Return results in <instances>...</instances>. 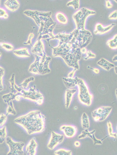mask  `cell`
<instances>
[{
	"label": "cell",
	"instance_id": "d590c367",
	"mask_svg": "<svg viewBox=\"0 0 117 155\" xmlns=\"http://www.w3.org/2000/svg\"><path fill=\"white\" fill-rule=\"evenodd\" d=\"M34 35L33 33H30L29 35L27 40L23 43V44L26 45H32V39L34 37Z\"/></svg>",
	"mask_w": 117,
	"mask_h": 155
},
{
	"label": "cell",
	"instance_id": "60d3db41",
	"mask_svg": "<svg viewBox=\"0 0 117 155\" xmlns=\"http://www.w3.org/2000/svg\"><path fill=\"white\" fill-rule=\"evenodd\" d=\"M106 6L107 8H109L112 7V4L109 0H106Z\"/></svg>",
	"mask_w": 117,
	"mask_h": 155
},
{
	"label": "cell",
	"instance_id": "277c9868",
	"mask_svg": "<svg viewBox=\"0 0 117 155\" xmlns=\"http://www.w3.org/2000/svg\"><path fill=\"white\" fill-rule=\"evenodd\" d=\"M34 61L29 68V72L35 74L43 75L50 73L51 70L49 67L52 58L45 55L42 56L34 55Z\"/></svg>",
	"mask_w": 117,
	"mask_h": 155
},
{
	"label": "cell",
	"instance_id": "7dc6e473",
	"mask_svg": "<svg viewBox=\"0 0 117 155\" xmlns=\"http://www.w3.org/2000/svg\"><path fill=\"white\" fill-rule=\"evenodd\" d=\"M1 1L0 0V4H1Z\"/></svg>",
	"mask_w": 117,
	"mask_h": 155
},
{
	"label": "cell",
	"instance_id": "4fadbf2b",
	"mask_svg": "<svg viewBox=\"0 0 117 155\" xmlns=\"http://www.w3.org/2000/svg\"><path fill=\"white\" fill-rule=\"evenodd\" d=\"M60 129L63 133L68 138L73 137L77 131L76 127L72 125H63L60 127Z\"/></svg>",
	"mask_w": 117,
	"mask_h": 155
},
{
	"label": "cell",
	"instance_id": "f546056e",
	"mask_svg": "<svg viewBox=\"0 0 117 155\" xmlns=\"http://www.w3.org/2000/svg\"><path fill=\"white\" fill-rule=\"evenodd\" d=\"M54 154L56 155H71L72 152L70 150L61 148L55 151L54 152Z\"/></svg>",
	"mask_w": 117,
	"mask_h": 155
},
{
	"label": "cell",
	"instance_id": "ffe728a7",
	"mask_svg": "<svg viewBox=\"0 0 117 155\" xmlns=\"http://www.w3.org/2000/svg\"><path fill=\"white\" fill-rule=\"evenodd\" d=\"M10 84V92L13 93L20 92L21 91L22 88L19 86L17 85L15 82V74L13 73L9 80Z\"/></svg>",
	"mask_w": 117,
	"mask_h": 155
},
{
	"label": "cell",
	"instance_id": "52a82bcc",
	"mask_svg": "<svg viewBox=\"0 0 117 155\" xmlns=\"http://www.w3.org/2000/svg\"><path fill=\"white\" fill-rule=\"evenodd\" d=\"M20 95L21 98L33 101L38 105H42L44 102L43 95L35 86L30 87L27 90L22 88L20 92Z\"/></svg>",
	"mask_w": 117,
	"mask_h": 155
},
{
	"label": "cell",
	"instance_id": "e575fe53",
	"mask_svg": "<svg viewBox=\"0 0 117 155\" xmlns=\"http://www.w3.org/2000/svg\"><path fill=\"white\" fill-rule=\"evenodd\" d=\"M7 116L3 113L0 115V127L2 126L6 123Z\"/></svg>",
	"mask_w": 117,
	"mask_h": 155
},
{
	"label": "cell",
	"instance_id": "4316f807",
	"mask_svg": "<svg viewBox=\"0 0 117 155\" xmlns=\"http://www.w3.org/2000/svg\"><path fill=\"white\" fill-rule=\"evenodd\" d=\"M56 18L59 22L63 24H66L68 22V20L65 16L61 12H58L56 14Z\"/></svg>",
	"mask_w": 117,
	"mask_h": 155
},
{
	"label": "cell",
	"instance_id": "4dcf8cb0",
	"mask_svg": "<svg viewBox=\"0 0 117 155\" xmlns=\"http://www.w3.org/2000/svg\"><path fill=\"white\" fill-rule=\"evenodd\" d=\"M79 0H71L67 3L66 6L69 7L72 6L75 10L78 9L79 6Z\"/></svg>",
	"mask_w": 117,
	"mask_h": 155
},
{
	"label": "cell",
	"instance_id": "8fae6325",
	"mask_svg": "<svg viewBox=\"0 0 117 155\" xmlns=\"http://www.w3.org/2000/svg\"><path fill=\"white\" fill-rule=\"evenodd\" d=\"M31 51L34 55L42 56L46 55L45 50L44 46L42 40L37 39L32 46Z\"/></svg>",
	"mask_w": 117,
	"mask_h": 155
},
{
	"label": "cell",
	"instance_id": "ba28073f",
	"mask_svg": "<svg viewBox=\"0 0 117 155\" xmlns=\"http://www.w3.org/2000/svg\"><path fill=\"white\" fill-rule=\"evenodd\" d=\"M5 141L9 149L7 154L22 155L24 154L23 148L25 145L24 142H15L10 136L6 137Z\"/></svg>",
	"mask_w": 117,
	"mask_h": 155
},
{
	"label": "cell",
	"instance_id": "9c48e42d",
	"mask_svg": "<svg viewBox=\"0 0 117 155\" xmlns=\"http://www.w3.org/2000/svg\"><path fill=\"white\" fill-rule=\"evenodd\" d=\"M112 107L110 106H102L94 110L91 112V116L96 122L105 120L111 112Z\"/></svg>",
	"mask_w": 117,
	"mask_h": 155
},
{
	"label": "cell",
	"instance_id": "e0dca14e",
	"mask_svg": "<svg viewBox=\"0 0 117 155\" xmlns=\"http://www.w3.org/2000/svg\"><path fill=\"white\" fill-rule=\"evenodd\" d=\"M5 7L9 10L14 12L19 8L20 4L17 0H7L4 3Z\"/></svg>",
	"mask_w": 117,
	"mask_h": 155
},
{
	"label": "cell",
	"instance_id": "d6986e66",
	"mask_svg": "<svg viewBox=\"0 0 117 155\" xmlns=\"http://www.w3.org/2000/svg\"><path fill=\"white\" fill-rule=\"evenodd\" d=\"M97 63L100 67L107 71L115 66L114 64L103 58H101Z\"/></svg>",
	"mask_w": 117,
	"mask_h": 155
},
{
	"label": "cell",
	"instance_id": "bcb514c9",
	"mask_svg": "<svg viewBox=\"0 0 117 155\" xmlns=\"http://www.w3.org/2000/svg\"><path fill=\"white\" fill-rule=\"evenodd\" d=\"M2 55V53H1L0 52V57H1Z\"/></svg>",
	"mask_w": 117,
	"mask_h": 155
},
{
	"label": "cell",
	"instance_id": "44dd1931",
	"mask_svg": "<svg viewBox=\"0 0 117 155\" xmlns=\"http://www.w3.org/2000/svg\"><path fill=\"white\" fill-rule=\"evenodd\" d=\"M62 80L64 84L68 89H70L77 85V82L76 77L75 78L63 77Z\"/></svg>",
	"mask_w": 117,
	"mask_h": 155
},
{
	"label": "cell",
	"instance_id": "6da1fadb",
	"mask_svg": "<svg viewBox=\"0 0 117 155\" xmlns=\"http://www.w3.org/2000/svg\"><path fill=\"white\" fill-rule=\"evenodd\" d=\"M54 39L58 40V44L55 47L50 46L52 56L61 57L68 67L78 70L83 41L79 30L76 28L69 34L59 33L54 35L52 39Z\"/></svg>",
	"mask_w": 117,
	"mask_h": 155
},
{
	"label": "cell",
	"instance_id": "9a60e30c",
	"mask_svg": "<svg viewBox=\"0 0 117 155\" xmlns=\"http://www.w3.org/2000/svg\"><path fill=\"white\" fill-rule=\"evenodd\" d=\"M19 92L13 93L10 92L9 93L4 94L2 95V99L4 102L7 104L9 102L13 100L19 101L21 98Z\"/></svg>",
	"mask_w": 117,
	"mask_h": 155
},
{
	"label": "cell",
	"instance_id": "d4e9b609",
	"mask_svg": "<svg viewBox=\"0 0 117 155\" xmlns=\"http://www.w3.org/2000/svg\"><path fill=\"white\" fill-rule=\"evenodd\" d=\"M107 44L111 49H116L117 47V35L116 34L112 39L108 40Z\"/></svg>",
	"mask_w": 117,
	"mask_h": 155
},
{
	"label": "cell",
	"instance_id": "d6a6232c",
	"mask_svg": "<svg viewBox=\"0 0 117 155\" xmlns=\"http://www.w3.org/2000/svg\"><path fill=\"white\" fill-rule=\"evenodd\" d=\"M5 70L3 68L0 66V92L2 91L3 89V77L4 75Z\"/></svg>",
	"mask_w": 117,
	"mask_h": 155
},
{
	"label": "cell",
	"instance_id": "74e56055",
	"mask_svg": "<svg viewBox=\"0 0 117 155\" xmlns=\"http://www.w3.org/2000/svg\"><path fill=\"white\" fill-rule=\"evenodd\" d=\"M109 18L110 19H116L117 18V11L115 10L112 12L109 16Z\"/></svg>",
	"mask_w": 117,
	"mask_h": 155
},
{
	"label": "cell",
	"instance_id": "30bf717a",
	"mask_svg": "<svg viewBox=\"0 0 117 155\" xmlns=\"http://www.w3.org/2000/svg\"><path fill=\"white\" fill-rule=\"evenodd\" d=\"M64 139V136L52 131L47 147L49 149L53 150L58 144L62 143Z\"/></svg>",
	"mask_w": 117,
	"mask_h": 155
},
{
	"label": "cell",
	"instance_id": "7402d4cb",
	"mask_svg": "<svg viewBox=\"0 0 117 155\" xmlns=\"http://www.w3.org/2000/svg\"><path fill=\"white\" fill-rule=\"evenodd\" d=\"M13 53L16 56L21 58L29 57L30 56L28 49L26 48L16 49L13 51Z\"/></svg>",
	"mask_w": 117,
	"mask_h": 155
},
{
	"label": "cell",
	"instance_id": "8d00e7d4",
	"mask_svg": "<svg viewBox=\"0 0 117 155\" xmlns=\"http://www.w3.org/2000/svg\"><path fill=\"white\" fill-rule=\"evenodd\" d=\"M8 17V15L6 11L3 8H0V18L7 19Z\"/></svg>",
	"mask_w": 117,
	"mask_h": 155
},
{
	"label": "cell",
	"instance_id": "ab89813d",
	"mask_svg": "<svg viewBox=\"0 0 117 155\" xmlns=\"http://www.w3.org/2000/svg\"><path fill=\"white\" fill-rule=\"evenodd\" d=\"M87 67L88 68L92 70L96 74H98L99 73L100 70L98 69L92 68L89 66H88Z\"/></svg>",
	"mask_w": 117,
	"mask_h": 155
},
{
	"label": "cell",
	"instance_id": "8992f818",
	"mask_svg": "<svg viewBox=\"0 0 117 155\" xmlns=\"http://www.w3.org/2000/svg\"><path fill=\"white\" fill-rule=\"evenodd\" d=\"M96 12L85 7L80 9L72 15V18L76 26V29L78 30L85 29L86 20L89 16L94 15Z\"/></svg>",
	"mask_w": 117,
	"mask_h": 155
},
{
	"label": "cell",
	"instance_id": "f1b7e54d",
	"mask_svg": "<svg viewBox=\"0 0 117 155\" xmlns=\"http://www.w3.org/2000/svg\"><path fill=\"white\" fill-rule=\"evenodd\" d=\"M107 125L109 134L108 136L116 139L117 138V133H113V128L111 123L109 121H108L107 122Z\"/></svg>",
	"mask_w": 117,
	"mask_h": 155
},
{
	"label": "cell",
	"instance_id": "5b68a950",
	"mask_svg": "<svg viewBox=\"0 0 117 155\" xmlns=\"http://www.w3.org/2000/svg\"><path fill=\"white\" fill-rule=\"evenodd\" d=\"M77 80V85L79 89L78 98L83 104L90 106L92 103L93 95L89 92L88 88L84 80L77 77H76Z\"/></svg>",
	"mask_w": 117,
	"mask_h": 155
},
{
	"label": "cell",
	"instance_id": "ac0fdd59",
	"mask_svg": "<svg viewBox=\"0 0 117 155\" xmlns=\"http://www.w3.org/2000/svg\"><path fill=\"white\" fill-rule=\"evenodd\" d=\"M76 91L77 90L74 89H68L65 90V107L66 109H68L69 108L72 97Z\"/></svg>",
	"mask_w": 117,
	"mask_h": 155
},
{
	"label": "cell",
	"instance_id": "603a6c76",
	"mask_svg": "<svg viewBox=\"0 0 117 155\" xmlns=\"http://www.w3.org/2000/svg\"><path fill=\"white\" fill-rule=\"evenodd\" d=\"M81 125L82 128L84 129H88L90 127L89 117L85 112L83 113L81 115Z\"/></svg>",
	"mask_w": 117,
	"mask_h": 155
},
{
	"label": "cell",
	"instance_id": "cb8c5ba5",
	"mask_svg": "<svg viewBox=\"0 0 117 155\" xmlns=\"http://www.w3.org/2000/svg\"><path fill=\"white\" fill-rule=\"evenodd\" d=\"M8 107L6 110V114L8 116L10 114L15 115L16 112L14 108V105L12 101H11L7 103Z\"/></svg>",
	"mask_w": 117,
	"mask_h": 155
},
{
	"label": "cell",
	"instance_id": "7c38bea8",
	"mask_svg": "<svg viewBox=\"0 0 117 155\" xmlns=\"http://www.w3.org/2000/svg\"><path fill=\"white\" fill-rule=\"evenodd\" d=\"M95 132V130H93L90 132L88 130V129H85L78 136V138L79 139H81L86 137H88L91 138L93 140L94 145L102 144V140L97 139L95 137L94 135Z\"/></svg>",
	"mask_w": 117,
	"mask_h": 155
},
{
	"label": "cell",
	"instance_id": "f35d334b",
	"mask_svg": "<svg viewBox=\"0 0 117 155\" xmlns=\"http://www.w3.org/2000/svg\"><path fill=\"white\" fill-rule=\"evenodd\" d=\"M77 69L75 68H73V70L71 71L68 74V77L69 78H73L74 74L76 71Z\"/></svg>",
	"mask_w": 117,
	"mask_h": 155
},
{
	"label": "cell",
	"instance_id": "b9f144b4",
	"mask_svg": "<svg viewBox=\"0 0 117 155\" xmlns=\"http://www.w3.org/2000/svg\"><path fill=\"white\" fill-rule=\"evenodd\" d=\"M87 50L85 47H83L81 48V54L86 53Z\"/></svg>",
	"mask_w": 117,
	"mask_h": 155
},
{
	"label": "cell",
	"instance_id": "7bdbcfd3",
	"mask_svg": "<svg viewBox=\"0 0 117 155\" xmlns=\"http://www.w3.org/2000/svg\"><path fill=\"white\" fill-rule=\"evenodd\" d=\"M74 144L75 146L76 147H79L80 146V142L78 141H75L74 142Z\"/></svg>",
	"mask_w": 117,
	"mask_h": 155
},
{
	"label": "cell",
	"instance_id": "5bb4252c",
	"mask_svg": "<svg viewBox=\"0 0 117 155\" xmlns=\"http://www.w3.org/2000/svg\"><path fill=\"white\" fill-rule=\"evenodd\" d=\"M37 144L35 138L32 137L29 141L26 147V153L28 155H34L36 153Z\"/></svg>",
	"mask_w": 117,
	"mask_h": 155
},
{
	"label": "cell",
	"instance_id": "ee69618b",
	"mask_svg": "<svg viewBox=\"0 0 117 155\" xmlns=\"http://www.w3.org/2000/svg\"><path fill=\"white\" fill-rule=\"evenodd\" d=\"M112 60L114 62H116L117 61V55H116L114 56L112 59Z\"/></svg>",
	"mask_w": 117,
	"mask_h": 155
},
{
	"label": "cell",
	"instance_id": "836d02e7",
	"mask_svg": "<svg viewBox=\"0 0 117 155\" xmlns=\"http://www.w3.org/2000/svg\"><path fill=\"white\" fill-rule=\"evenodd\" d=\"M96 57V55L93 53L90 50H89L87 51L86 53V55L83 58L84 60H87L90 58H95Z\"/></svg>",
	"mask_w": 117,
	"mask_h": 155
},
{
	"label": "cell",
	"instance_id": "1f68e13d",
	"mask_svg": "<svg viewBox=\"0 0 117 155\" xmlns=\"http://www.w3.org/2000/svg\"><path fill=\"white\" fill-rule=\"evenodd\" d=\"M0 46L8 51L13 50L14 49V47L12 45L6 43L0 42Z\"/></svg>",
	"mask_w": 117,
	"mask_h": 155
},
{
	"label": "cell",
	"instance_id": "3957f363",
	"mask_svg": "<svg viewBox=\"0 0 117 155\" xmlns=\"http://www.w3.org/2000/svg\"><path fill=\"white\" fill-rule=\"evenodd\" d=\"M45 118L41 111L35 110L17 117L14 121L23 127L28 135H31L44 131Z\"/></svg>",
	"mask_w": 117,
	"mask_h": 155
},
{
	"label": "cell",
	"instance_id": "7a4b0ae2",
	"mask_svg": "<svg viewBox=\"0 0 117 155\" xmlns=\"http://www.w3.org/2000/svg\"><path fill=\"white\" fill-rule=\"evenodd\" d=\"M23 13L31 18L38 27L37 39L46 40L50 47L49 41L54 36L53 31L56 24L51 18L52 12L27 10Z\"/></svg>",
	"mask_w": 117,
	"mask_h": 155
},
{
	"label": "cell",
	"instance_id": "2e32d148",
	"mask_svg": "<svg viewBox=\"0 0 117 155\" xmlns=\"http://www.w3.org/2000/svg\"><path fill=\"white\" fill-rule=\"evenodd\" d=\"M116 25L115 24L112 23L106 27H104L101 24L98 23L95 26L94 33L95 34H102L105 33L109 32Z\"/></svg>",
	"mask_w": 117,
	"mask_h": 155
},
{
	"label": "cell",
	"instance_id": "f6af8a7d",
	"mask_svg": "<svg viewBox=\"0 0 117 155\" xmlns=\"http://www.w3.org/2000/svg\"><path fill=\"white\" fill-rule=\"evenodd\" d=\"M114 70L115 73L117 74V66L114 67Z\"/></svg>",
	"mask_w": 117,
	"mask_h": 155
},
{
	"label": "cell",
	"instance_id": "484cf974",
	"mask_svg": "<svg viewBox=\"0 0 117 155\" xmlns=\"http://www.w3.org/2000/svg\"><path fill=\"white\" fill-rule=\"evenodd\" d=\"M35 78L33 76H30L25 79L19 86L21 87L23 89H26L28 88L29 83L33 82Z\"/></svg>",
	"mask_w": 117,
	"mask_h": 155
},
{
	"label": "cell",
	"instance_id": "83f0119b",
	"mask_svg": "<svg viewBox=\"0 0 117 155\" xmlns=\"http://www.w3.org/2000/svg\"><path fill=\"white\" fill-rule=\"evenodd\" d=\"M7 135L6 127L4 126L0 128V144L3 143L5 141Z\"/></svg>",
	"mask_w": 117,
	"mask_h": 155
}]
</instances>
